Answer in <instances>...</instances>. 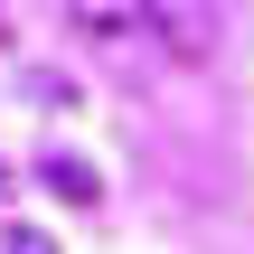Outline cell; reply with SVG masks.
<instances>
[{
  "label": "cell",
  "instance_id": "obj_1",
  "mask_svg": "<svg viewBox=\"0 0 254 254\" xmlns=\"http://www.w3.org/2000/svg\"><path fill=\"white\" fill-rule=\"evenodd\" d=\"M47 189H57V198H75V207H94V198H104V179H94L85 160H66V151H47Z\"/></svg>",
  "mask_w": 254,
  "mask_h": 254
},
{
  "label": "cell",
  "instance_id": "obj_2",
  "mask_svg": "<svg viewBox=\"0 0 254 254\" xmlns=\"http://www.w3.org/2000/svg\"><path fill=\"white\" fill-rule=\"evenodd\" d=\"M151 28H160L179 57H198V47H207V9H151Z\"/></svg>",
  "mask_w": 254,
  "mask_h": 254
},
{
  "label": "cell",
  "instance_id": "obj_3",
  "mask_svg": "<svg viewBox=\"0 0 254 254\" xmlns=\"http://www.w3.org/2000/svg\"><path fill=\"white\" fill-rule=\"evenodd\" d=\"M75 28L85 38H132V28H151V9H75Z\"/></svg>",
  "mask_w": 254,
  "mask_h": 254
},
{
  "label": "cell",
  "instance_id": "obj_4",
  "mask_svg": "<svg viewBox=\"0 0 254 254\" xmlns=\"http://www.w3.org/2000/svg\"><path fill=\"white\" fill-rule=\"evenodd\" d=\"M0 254H57V245H47L38 226H9V236H0Z\"/></svg>",
  "mask_w": 254,
  "mask_h": 254
},
{
  "label": "cell",
  "instance_id": "obj_5",
  "mask_svg": "<svg viewBox=\"0 0 254 254\" xmlns=\"http://www.w3.org/2000/svg\"><path fill=\"white\" fill-rule=\"evenodd\" d=\"M0 38H9V28H0Z\"/></svg>",
  "mask_w": 254,
  "mask_h": 254
}]
</instances>
